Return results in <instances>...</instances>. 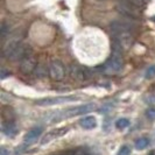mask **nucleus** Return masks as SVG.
<instances>
[{
  "instance_id": "1",
  "label": "nucleus",
  "mask_w": 155,
  "mask_h": 155,
  "mask_svg": "<svg viewBox=\"0 0 155 155\" xmlns=\"http://www.w3.org/2000/svg\"><path fill=\"white\" fill-rule=\"evenodd\" d=\"M5 56L11 60H22L26 55L29 54V47L25 46L22 43H16L13 42L5 49Z\"/></svg>"
},
{
  "instance_id": "2",
  "label": "nucleus",
  "mask_w": 155,
  "mask_h": 155,
  "mask_svg": "<svg viewBox=\"0 0 155 155\" xmlns=\"http://www.w3.org/2000/svg\"><path fill=\"white\" fill-rule=\"evenodd\" d=\"M117 9L123 15L127 16L130 19H137L140 16V8L133 5L128 0H117Z\"/></svg>"
},
{
  "instance_id": "3",
  "label": "nucleus",
  "mask_w": 155,
  "mask_h": 155,
  "mask_svg": "<svg viewBox=\"0 0 155 155\" xmlns=\"http://www.w3.org/2000/svg\"><path fill=\"white\" fill-rule=\"evenodd\" d=\"M123 68V58L120 55H118L117 51H114V54L112 57H110L106 61L105 65H104V70L106 74L110 75H114L117 72H119Z\"/></svg>"
},
{
  "instance_id": "4",
  "label": "nucleus",
  "mask_w": 155,
  "mask_h": 155,
  "mask_svg": "<svg viewBox=\"0 0 155 155\" xmlns=\"http://www.w3.org/2000/svg\"><path fill=\"white\" fill-rule=\"evenodd\" d=\"M77 101V97L75 96H67V97H54V98H43L36 101V104L40 106H51V105H58V104H64L69 101Z\"/></svg>"
},
{
  "instance_id": "5",
  "label": "nucleus",
  "mask_w": 155,
  "mask_h": 155,
  "mask_svg": "<svg viewBox=\"0 0 155 155\" xmlns=\"http://www.w3.org/2000/svg\"><path fill=\"white\" fill-rule=\"evenodd\" d=\"M49 75L55 81H61L65 75V69L60 61H53L49 65Z\"/></svg>"
},
{
  "instance_id": "6",
  "label": "nucleus",
  "mask_w": 155,
  "mask_h": 155,
  "mask_svg": "<svg viewBox=\"0 0 155 155\" xmlns=\"http://www.w3.org/2000/svg\"><path fill=\"white\" fill-rule=\"evenodd\" d=\"M69 131V128H67V127H60V128H55L53 131H50V132H48L42 138L41 140V145H46V143H49V142H51L53 140L57 139V138H61L63 137L65 133H68Z\"/></svg>"
},
{
  "instance_id": "7",
  "label": "nucleus",
  "mask_w": 155,
  "mask_h": 155,
  "mask_svg": "<svg viewBox=\"0 0 155 155\" xmlns=\"http://www.w3.org/2000/svg\"><path fill=\"white\" fill-rule=\"evenodd\" d=\"M94 107H96L94 104H84V105H79V106H76V107H70L69 110H67L64 112V116H81V114H84V113H87V112L92 111Z\"/></svg>"
},
{
  "instance_id": "8",
  "label": "nucleus",
  "mask_w": 155,
  "mask_h": 155,
  "mask_svg": "<svg viewBox=\"0 0 155 155\" xmlns=\"http://www.w3.org/2000/svg\"><path fill=\"white\" fill-rule=\"evenodd\" d=\"M36 67V60L34 57V55L29 53L28 55H26L21 60V64H20V68L22 70L23 72L28 74V72H31L33 70L35 69Z\"/></svg>"
},
{
  "instance_id": "9",
  "label": "nucleus",
  "mask_w": 155,
  "mask_h": 155,
  "mask_svg": "<svg viewBox=\"0 0 155 155\" xmlns=\"http://www.w3.org/2000/svg\"><path fill=\"white\" fill-rule=\"evenodd\" d=\"M41 134H42V127H34V128H31V131H28V132L26 133V135L23 138V141H25V143L31 145V143L35 142L38 140V138Z\"/></svg>"
},
{
  "instance_id": "10",
  "label": "nucleus",
  "mask_w": 155,
  "mask_h": 155,
  "mask_svg": "<svg viewBox=\"0 0 155 155\" xmlns=\"http://www.w3.org/2000/svg\"><path fill=\"white\" fill-rule=\"evenodd\" d=\"M79 125L84 128V130H93L94 127H97V120L92 116L84 117L79 120Z\"/></svg>"
},
{
  "instance_id": "11",
  "label": "nucleus",
  "mask_w": 155,
  "mask_h": 155,
  "mask_svg": "<svg viewBox=\"0 0 155 155\" xmlns=\"http://www.w3.org/2000/svg\"><path fill=\"white\" fill-rule=\"evenodd\" d=\"M2 132L5 133L8 137H12L16 134L18 132V128H16L15 124L13 123V120H9V121H2V127H1Z\"/></svg>"
},
{
  "instance_id": "12",
  "label": "nucleus",
  "mask_w": 155,
  "mask_h": 155,
  "mask_svg": "<svg viewBox=\"0 0 155 155\" xmlns=\"http://www.w3.org/2000/svg\"><path fill=\"white\" fill-rule=\"evenodd\" d=\"M70 74H71V77L75 78L76 81H79V82L84 81L86 77L85 70L79 68L77 65H71V71H70Z\"/></svg>"
},
{
  "instance_id": "13",
  "label": "nucleus",
  "mask_w": 155,
  "mask_h": 155,
  "mask_svg": "<svg viewBox=\"0 0 155 155\" xmlns=\"http://www.w3.org/2000/svg\"><path fill=\"white\" fill-rule=\"evenodd\" d=\"M149 145V140L147 138H140L135 141V148L138 149V150H142V149H145V148H147V146Z\"/></svg>"
},
{
  "instance_id": "14",
  "label": "nucleus",
  "mask_w": 155,
  "mask_h": 155,
  "mask_svg": "<svg viewBox=\"0 0 155 155\" xmlns=\"http://www.w3.org/2000/svg\"><path fill=\"white\" fill-rule=\"evenodd\" d=\"M128 125H130V120L126 119V118H121V119L117 120L116 123L117 128H119V130H124L126 127H128Z\"/></svg>"
},
{
  "instance_id": "15",
  "label": "nucleus",
  "mask_w": 155,
  "mask_h": 155,
  "mask_svg": "<svg viewBox=\"0 0 155 155\" xmlns=\"http://www.w3.org/2000/svg\"><path fill=\"white\" fill-rule=\"evenodd\" d=\"M155 76V65H152L149 67L147 70H146V74H145V77L149 79V78H153Z\"/></svg>"
},
{
  "instance_id": "16",
  "label": "nucleus",
  "mask_w": 155,
  "mask_h": 155,
  "mask_svg": "<svg viewBox=\"0 0 155 155\" xmlns=\"http://www.w3.org/2000/svg\"><path fill=\"white\" fill-rule=\"evenodd\" d=\"M131 154V149L128 146H123V147L119 149L118 155H130Z\"/></svg>"
},
{
  "instance_id": "17",
  "label": "nucleus",
  "mask_w": 155,
  "mask_h": 155,
  "mask_svg": "<svg viewBox=\"0 0 155 155\" xmlns=\"http://www.w3.org/2000/svg\"><path fill=\"white\" fill-rule=\"evenodd\" d=\"M130 2H132L133 5H135L137 7L142 8L145 6V0H128Z\"/></svg>"
},
{
  "instance_id": "18",
  "label": "nucleus",
  "mask_w": 155,
  "mask_h": 155,
  "mask_svg": "<svg viewBox=\"0 0 155 155\" xmlns=\"http://www.w3.org/2000/svg\"><path fill=\"white\" fill-rule=\"evenodd\" d=\"M146 116H147L149 119L154 120V119H155V109H154V107H152V109H148L147 111H146Z\"/></svg>"
},
{
  "instance_id": "19",
  "label": "nucleus",
  "mask_w": 155,
  "mask_h": 155,
  "mask_svg": "<svg viewBox=\"0 0 155 155\" xmlns=\"http://www.w3.org/2000/svg\"><path fill=\"white\" fill-rule=\"evenodd\" d=\"M0 34H1V38H5L7 35V26L5 23L1 25V31H0Z\"/></svg>"
},
{
  "instance_id": "20",
  "label": "nucleus",
  "mask_w": 155,
  "mask_h": 155,
  "mask_svg": "<svg viewBox=\"0 0 155 155\" xmlns=\"http://www.w3.org/2000/svg\"><path fill=\"white\" fill-rule=\"evenodd\" d=\"M0 155H9V152H8L6 148L1 147V149H0Z\"/></svg>"
},
{
  "instance_id": "21",
  "label": "nucleus",
  "mask_w": 155,
  "mask_h": 155,
  "mask_svg": "<svg viewBox=\"0 0 155 155\" xmlns=\"http://www.w3.org/2000/svg\"><path fill=\"white\" fill-rule=\"evenodd\" d=\"M148 155H155V149H154V150H152V152H150Z\"/></svg>"
}]
</instances>
